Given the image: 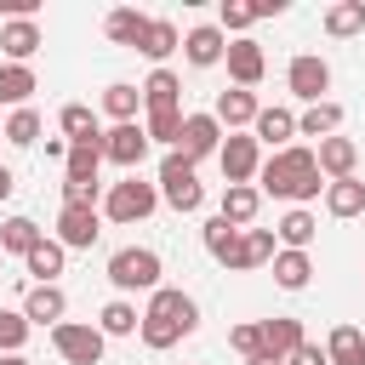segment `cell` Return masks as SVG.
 I'll return each instance as SVG.
<instances>
[{
  "label": "cell",
  "mask_w": 365,
  "mask_h": 365,
  "mask_svg": "<svg viewBox=\"0 0 365 365\" xmlns=\"http://www.w3.org/2000/svg\"><path fill=\"white\" fill-rule=\"evenodd\" d=\"M314 234H319V217H314L308 205H291V211L274 222V245H279V251H308Z\"/></svg>",
  "instance_id": "21"
},
{
  "label": "cell",
  "mask_w": 365,
  "mask_h": 365,
  "mask_svg": "<svg viewBox=\"0 0 365 365\" xmlns=\"http://www.w3.org/2000/svg\"><path fill=\"white\" fill-rule=\"evenodd\" d=\"M46 160H68V137H46Z\"/></svg>",
  "instance_id": "45"
},
{
  "label": "cell",
  "mask_w": 365,
  "mask_h": 365,
  "mask_svg": "<svg viewBox=\"0 0 365 365\" xmlns=\"http://www.w3.org/2000/svg\"><path fill=\"white\" fill-rule=\"evenodd\" d=\"M57 125H63L68 143H91V137H103V125H97V114H91L86 103H68V108L57 114Z\"/></svg>",
  "instance_id": "37"
},
{
  "label": "cell",
  "mask_w": 365,
  "mask_h": 365,
  "mask_svg": "<svg viewBox=\"0 0 365 365\" xmlns=\"http://www.w3.org/2000/svg\"><path fill=\"white\" fill-rule=\"evenodd\" d=\"M137 325H143V314H137V302H125V297L103 302V314H97V331H103V336H137Z\"/></svg>",
  "instance_id": "35"
},
{
  "label": "cell",
  "mask_w": 365,
  "mask_h": 365,
  "mask_svg": "<svg viewBox=\"0 0 365 365\" xmlns=\"http://www.w3.org/2000/svg\"><path fill=\"white\" fill-rule=\"evenodd\" d=\"M51 348H57L68 365H97V359H103V348H108V336H103L97 325L63 319V325H51Z\"/></svg>",
  "instance_id": "6"
},
{
  "label": "cell",
  "mask_w": 365,
  "mask_h": 365,
  "mask_svg": "<svg viewBox=\"0 0 365 365\" xmlns=\"http://www.w3.org/2000/svg\"><path fill=\"white\" fill-rule=\"evenodd\" d=\"M325 211H331V217H359V211H365V182H359V177L325 182Z\"/></svg>",
  "instance_id": "36"
},
{
  "label": "cell",
  "mask_w": 365,
  "mask_h": 365,
  "mask_svg": "<svg viewBox=\"0 0 365 365\" xmlns=\"http://www.w3.org/2000/svg\"><path fill=\"white\" fill-rule=\"evenodd\" d=\"M257 211H262V194H257V182H228V188H222V205H217V217H222L228 228H251V222H257Z\"/></svg>",
  "instance_id": "20"
},
{
  "label": "cell",
  "mask_w": 365,
  "mask_h": 365,
  "mask_svg": "<svg viewBox=\"0 0 365 365\" xmlns=\"http://www.w3.org/2000/svg\"><path fill=\"white\" fill-rule=\"evenodd\" d=\"M222 51H228V34H222L217 23H200V29H188V34H182V57H188L194 68H217V63H222Z\"/></svg>",
  "instance_id": "17"
},
{
  "label": "cell",
  "mask_w": 365,
  "mask_h": 365,
  "mask_svg": "<svg viewBox=\"0 0 365 365\" xmlns=\"http://www.w3.org/2000/svg\"><path fill=\"white\" fill-rule=\"evenodd\" d=\"M228 348H234V354H245V359H257V354H262V325H257V319L234 325V331H228Z\"/></svg>",
  "instance_id": "43"
},
{
  "label": "cell",
  "mask_w": 365,
  "mask_h": 365,
  "mask_svg": "<svg viewBox=\"0 0 365 365\" xmlns=\"http://www.w3.org/2000/svg\"><path fill=\"white\" fill-rule=\"evenodd\" d=\"M143 29H148V11H137V6H114V11L103 17V34H108L114 46H131V51H137Z\"/></svg>",
  "instance_id": "29"
},
{
  "label": "cell",
  "mask_w": 365,
  "mask_h": 365,
  "mask_svg": "<svg viewBox=\"0 0 365 365\" xmlns=\"http://www.w3.org/2000/svg\"><path fill=\"white\" fill-rule=\"evenodd\" d=\"M285 365H325V348H319V342H302V348H297Z\"/></svg>",
  "instance_id": "44"
},
{
  "label": "cell",
  "mask_w": 365,
  "mask_h": 365,
  "mask_svg": "<svg viewBox=\"0 0 365 365\" xmlns=\"http://www.w3.org/2000/svg\"><path fill=\"white\" fill-rule=\"evenodd\" d=\"M103 234V211L97 205H63L57 211V245L63 251H91Z\"/></svg>",
  "instance_id": "10"
},
{
  "label": "cell",
  "mask_w": 365,
  "mask_h": 365,
  "mask_svg": "<svg viewBox=\"0 0 365 365\" xmlns=\"http://www.w3.org/2000/svg\"><path fill=\"white\" fill-rule=\"evenodd\" d=\"M325 34H331V40L365 34V0H331V6H325Z\"/></svg>",
  "instance_id": "31"
},
{
  "label": "cell",
  "mask_w": 365,
  "mask_h": 365,
  "mask_svg": "<svg viewBox=\"0 0 365 365\" xmlns=\"http://www.w3.org/2000/svg\"><path fill=\"white\" fill-rule=\"evenodd\" d=\"M0 143H6V137H0Z\"/></svg>",
  "instance_id": "49"
},
{
  "label": "cell",
  "mask_w": 365,
  "mask_h": 365,
  "mask_svg": "<svg viewBox=\"0 0 365 365\" xmlns=\"http://www.w3.org/2000/svg\"><path fill=\"white\" fill-rule=\"evenodd\" d=\"M194 325H200V302H194L182 285H160V291H148V308H143L137 336H143V348L165 354V348H177L182 336H194Z\"/></svg>",
  "instance_id": "2"
},
{
  "label": "cell",
  "mask_w": 365,
  "mask_h": 365,
  "mask_svg": "<svg viewBox=\"0 0 365 365\" xmlns=\"http://www.w3.org/2000/svg\"><path fill=\"white\" fill-rule=\"evenodd\" d=\"M217 165H222V177H228V182H257V165H262L257 137H251V131H228V137H222V148H217Z\"/></svg>",
  "instance_id": "9"
},
{
  "label": "cell",
  "mask_w": 365,
  "mask_h": 365,
  "mask_svg": "<svg viewBox=\"0 0 365 365\" xmlns=\"http://www.w3.org/2000/svg\"><path fill=\"white\" fill-rule=\"evenodd\" d=\"M308 279H314L308 251H274V285L279 291H308Z\"/></svg>",
  "instance_id": "30"
},
{
  "label": "cell",
  "mask_w": 365,
  "mask_h": 365,
  "mask_svg": "<svg viewBox=\"0 0 365 365\" xmlns=\"http://www.w3.org/2000/svg\"><path fill=\"white\" fill-rule=\"evenodd\" d=\"M143 131H148V148H154V143H165V154H171V148H177V137H182V108L148 114V120H143Z\"/></svg>",
  "instance_id": "39"
},
{
  "label": "cell",
  "mask_w": 365,
  "mask_h": 365,
  "mask_svg": "<svg viewBox=\"0 0 365 365\" xmlns=\"http://www.w3.org/2000/svg\"><path fill=\"white\" fill-rule=\"evenodd\" d=\"M63 262H68V251L57 245V240H40L29 257H23V268L34 274V285H57V274H63Z\"/></svg>",
  "instance_id": "32"
},
{
  "label": "cell",
  "mask_w": 365,
  "mask_h": 365,
  "mask_svg": "<svg viewBox=\"0 0 365 365\" xmlns=\"http://www.w3.org/2000/svg\"><path fill=\"white\" fill-rule=\"evenodd\" d=\"M29 319H23V308H0V354H23V342H29Z\"/></svg>",
  "instance_id": "40"
},
{
  "label": "cell",
  "mask_w": 365,
  "mask_h": 365,
  "mask_svg": "<svg viewBox=\"0 0 365 365\" xmlns=\"http://www.w3.org/2000/svg\"><path fill=\"white\" fill-rule=\"evenodd\" d=\"M0 365H29V354H0Z\"/></svg>",
  "instance_id": "48"
},
{
  "label": "cell",
  "mask_w": 365,
  "mask_h": 365,
  "mask_svg": "<svg viewBox=\"0 0 365 365\" xmlns=\"http://www.w3.org/2000/svg\"><path fill=\"white\" fill-rule=\"evenodd\" d=\"M154 188H160V200H165L171 211H200V205H205V188H200V177H194V160L177 154V148L160 160V182H154Z\"/></svg>",
  "instance_id": "5"
},
{
  "label": "cell",
  "mask_w": 365,
  "mask_h": 365,
  "mask_svg": "<svg viewBox=\"0 0 365 365\" xmlns=\"http://www.w3.org/2000/svg\"><path fill=\"white\" fill-rule=\"evenodd\" d=\"M40 240H46V234H40L34 217H6V222H0V257H6V251H11V257H29Z\"/></svg>",
  "instance_id": "33"
},
{
  "label": "cell",
  "mask_w": 365,
  "mask_h": 365,
  "mask_svg": "<svg viewBox=\"0 0 365 365\" xmlns=\"http://www.w3.org/2000/svg\"><path fill=\"white\" fill-rule=\"evenodd\" d=\"M154 205H160V188L143 182L137 171H131L125 182H108V194L97 200V211H103L108 222H143V217H154Z\"/></svg>",
  "instance_id": "4"
},
{
  "label": "cell",
  "mask_w": 365,
  "mask_h": 365,
  "mask_svg": "<svg viewBox=\"0 0 365 365\" xmlns=\"http://www.w3.org/2000/svg\"><path fill=\"white\" fill-rule=\"evenodd\" d=\"M342 131V103H308L302 114H297V137H314V143H325V137H336Z\"/></svg>",
  "instance_id": "26"
},
{
  "label": "cell",
  "mask_w": 365,
  "mask_h": 365,
  "mask_svg": "<svg viewBox=\"0 0 365 365\" xmlns=\"http://www.w3.org/2000/svg\"><path fill=\"white\" fill-rule=\"evenodd\" d=\"M137 91H143V108H148V114H165V108H182V80H177L171 68H154V74H148V80H143Z\"/></svg>",
  "instance_id": "25"
},
{
  "label": "cell",
  "mask_w": 365,
  "mask_h": 365,
  "mask_svg": "<svg viewBox=\"0 0 365 365\" xmlns=\"http://www.w3.org/2000/svg\"><path fill=\"white\" fill-rule=\"evenodd\" d=\"M182 46V29L171 23V17H148V29H143V40H137V51L154 63V68H165V57Z\"/></svg>",
  "instance_id": "23"
},
{
  "label": "cell",
  "mask_w": 365,
  "mask_h": 365,
  "mask_svg": "<svg viewBox=\"0 0 365 365\" xmlns=\"http://www.w3.org/2000/svg\"><path fill=\"white\" fill-rule=\"evenodd\" d=\"M257 194H274V200H291V205H308L325 194V177L314 165V148L308 143H291V148H274L262 165H257Z\"/></svg>",
  "instance_id": "1"
},
{
  "label": "cell",
  "mask_w": 365,
  "mask_h": 365,
  "mask_svg": "<svg viewBox=\"0 0 365 365\" xmlns=\"http://www.w3.org/2000/svg\"><path fill=\"white\" fill-rule=\"evenodd\" d=\"M40 46H46V34H40L34 17H11V23H0V51H6V63H29Z\"/></svg>",
  "instance_id": "16"
},
{
  "label": "cell",
  "mask_w": 365,
  "mask_h": 365,
  "mask_svg": "<svg viewBox=\"0 0 365 365\" xmlns=\"http://www.w3.org/2000/svg\"><path fill=\"white\" fill-rule=\"evenodd\" d=\"M245 365H285V359H274V354H257V359H245Z\"/></svg>",
  "instance_id": "47"
},
{
  "label": "cell",
  "mask_w": 365,
  "mask_h": 365,
  "mask_svg": "<svg viewBox=\"0 0 365 365\" xmlns=\"http://www.w3.org/2000/svg\"><path fill=\"white\" fill-rule=\"evenodd\" d=\"M11 188H17V177H11V165H0V205L11 200Z\"/></svg>",
  "instance_id": "46"
},
{
  "label": "cell",
  "mask_w": 365,
  "mask_h": 365,
  "mask_svg": "<svg viewBox=\"0 0 365 365\" xmlns=\"http://www.w3.org/2000/svg\"><path fill=\"white\" fill-rule=\"evenodd\" d=\"M34 91H40V80H34L29 63H0V103L6 108H29Z\"/></svg>",
  "instance_id": "27"
},
{
  "label": "cell",
  "mask_w": 365,
  "mask_h": 365,
  "mask_svg": "<svg viewBox=\"0 0 365 365\" xmlns=\"http://www.w3.org/2000/svg\"><path fill=\"white\" fill-rule=\"evenodd\" d=\"M137 108H143V91H137L131 80H114V86H103V114H108L114 125L137 120Z\"/></svg>",
  "instance_id": "34"
},
{
  "label": "cell",
  "mask_w": 365,
  "mask_h": 365,
  "mask_svg": "<svg viewBox=\"0 0 365 365\" xmlns=\"http://www.w3.org/2000/svg\"><path fill=\"white\" fill-rule=\"evenodd\" d=\"M160 251H148V245H120L114 257H108V285L125 297V291H160Z\"/></svg>",
  "instance_id": "3"
},
{
  "label": "cell",
  "mask_w": 365,
  "mask_h": 365,
  "mask_svg": "<svg viewBox=\"0 0 365 365\" xmlns=\"http://www.w3.org/2000/svg\"><path fill=\"white\" fill-rule=\"evenodd\" d=\"M200 234H205V251H211V262H222L228 274H245V228H228L222 217H211Z\"/></svg>",
  "instance_id": "11"
},
{
  "label": "cell",
  "mask_w": 365,
  "mask_h": 365,
  "mask_svg": "<svg viewBox=\"0 0 365 365\" xmlns=\"http://www.w3.org/2000/svg\"><path fill=\"white\" fill-rule=\"evenodd\" d=\"M274 228H245V274L251 268H262V262H274Z\"/></svg>",
  "instance_id": "42"
},
{
  "label": "cell",
  "mask_w": 365,
  "mask_h": 365,
  "mask_svg": "<svg viewBox=\"0 0 365 365\" xmlns=\"http://www.w3.org/2000/svg\"><path fill=\"white\" fill-rule=\"evenodd\" d=\"M97 165H103V137H91V143H68L63 182H74V188H103V182H97Z\"/></svg>",
  "instance_id": "19"
},
{
  "label": "cell",
  "mask_w": 365,
  "mask_h": 365,
  "mask_svg": "<svg viewBox=\"0 0 365 365\" xmlns=\"http://www.w3.org/2000/svg\"><path fill=\"white\" fill-rule=\"evenodd\" d=\"M314 165H319V177H325V182H342V177H354V171H359V143L336 131V137H325V143L314 148Z\"/></svg>",
  "instance_id": "13"
},
{
  "label": "cell",
  "mask_w": 365,
  "mask_h": 365,
  "mask_svg": "<svg viewBox=\"0 0 365 365\" xmlns=\"http://www.w3.org/2000/svg\"><path fill=\"white\" fill-rule=\"evenodd\" d=\"M0 137L11 148H34L40 143V108H11V120L0 125Z\"/></svg>",
  "instance_id": "38"
},
{
  "label": "cell",
  "mask_w": 365,
  "mask_h": 365,
  "mask_svg": "<svg viewBox=\"0 0 365 365\" xmlns=\"http://www.w3.org/2000/svg\"><path fill=\"white\" fill-rule=\"evenodd\" d=\"M222 148V125L211 120V114H182V137H177V154H188L194 165L205 160V154H217Z\"/></svg>",
  "instance_id": "14"
},
{
  "label": "cell",
  "mask_w": 365,
  "mask_h": 365,
  "mask_svg": "<svg viewBox=\"0 0 365 365\" xmlns=\"http://www.w3.org/2000/svg\"><path fill=\"white\" fill-rule=\"evenodd\" d=\"M251 23H257L251 0H222V6H217V29H222V34H234V40H240Z\"/></svg>",
  "instance_id": "41"
},
{
  "label": "cell",
  "mask_w": 365,
  "mask_h": 365,
  "mask_svg": "<svg viewBox=\"0 0 365 365\" xmlns=\"http://www.w3.org/2000/svg\"><path fill=\"white\" fill-rule=\"evenodd\" d=\"M262 325V354H274V359H291L308 336H302V319H285V314H274V319H257Z\"/></svg>",
  "instance_id": "24"
},
{
  "label": "cell",
  "mask_w": 365,
  "mask_h": 365,
  "mask_svg": "<svg viewBox=\"0 0 365 365\" xmlns=\"http://www.w3.org/2000/svg\"><path fill=\"white\" fill-rule=\"evenodd\" d=\"M257 91H240V86H228V91H217V103H211V120L222 125V131H245L251 120H257Z\"/></svg>",
  "instance_id": "15"
},
{
  "label": "cell",
  "mask_w": 365,
  "mask_h": 365,
  "mask_svg": "<svg viewBox=\"0 0 365 365\" xmlns=\"http://www.w3.org/2000/svg\"><path fill=\"white\" fill-rule=\"evenodd\" d=\"M285 86H291L297 103H325V91H331V63L314 57V51H297L291 68H285Z\"/></svg>",
  "instance_id": "7"
},
{
  "label": "cell",
  "mask_w": 365,
  "mask_h": 365,
  "mask_svg": "<svg viewBox=\"0 0 365 365\" xmlns=\"http://www.w3.org/2000/svg\"><path fill=\"white\" fill-rule=\"evenodd\" d=\"M251 137H257V148H262V143H268V148H291V143H297V108H257Z\"/></svg>",
  "instance_id": "18"
},
{
  "label": "cell",
  "mask_w": 365,
  "mask_h": 365,
  "mask_svg": "<svg viewBox=\"0 0 365 365\" xmlns=\"http://www.w3.org/2000/svg\"><path fill=\"white\" fill-rule=\"evenodd\" d=\"M325 365H365V331H359V325H331V336H325Z\"/></svg>",
  "instance_id": "28"
},
{
  "label": "cell",
  "mask_w": 365,
  "mask_h": 365,
  "mask_svg": "<svg viewBox=\"0 0 365 365\" xmlns=\"http://www.w3.org/2000/svg\"><path fill=\"white\" fill-rule=\"evenodd\" d=\"M103 160H108V165H120V171L131 177V171L148 160V131H143L137 120H125V125H108V131H103Z\"/></svg>",
  "instance_id": "8"
},
{
  "label": "cell",
  "mask_w": 365,
  "mask_h": 365,
  "mask_svg": "<svg viewBox=\"0 0 365 365\" xmlns=\"http://www.w3.org/2000/svg\"><path fill=\"white\" fill-rule=\"evenodd\" d=\"M222 63H228V80H234L240 91H251V86L268 74V57H262V46H257V40H245V34H240V40H228Z\"/></svg>",
  "instance_id": "12"
},
{
  "label": "cell",
  "mask_w": 365,
  "mask_h": 365,
  "mask_svg": "<svg viewBox=\"0 0 365 365\" xmlns=\"http://www.w3.org/2000/svg\"><path fill=\"white\" fill-rule=\"evenodd\" d=\"M63 314H68L63 285H29V297H23V319L29 325H63Z\"/></svg>",
  "instance_id": "22"
}]
</instances>
